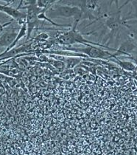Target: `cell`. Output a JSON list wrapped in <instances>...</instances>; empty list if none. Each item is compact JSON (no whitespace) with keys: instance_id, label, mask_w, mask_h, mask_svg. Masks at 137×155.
<instances>
[{"instance_id":"cell-1","label":"cell","mask_w":137,"mask_h":155,"mask_svg":"<svg viewBox=\"0 0 137 155\" xmlns=\"http://www.w3.org/2000/svg\"><path fill=\"white\" fill-rule=\"evenodd\" d=\"M77 25L73 24L70 30H67V31L62 32L59 36H57V43L59 44V45L69 47V45H72L74 44H80V45H84L86 47L97 46L99 47V48H106L108 50H114V51L116 50V49L109 48V47L106 46L105 45H101L99 43H96V42H93L86 39V38H84L82 36V34H81L80 32L77 31Z\"/></svg>"},{"instance_id":"cell-2","label":"cell","mask_w":137,"mask_h":155,"mask_svg":"<svg viewBox=\"0 0 137 155\" xmlns=\"http://www.w3.org/2000/svg\"><path fill=\"white\" fill-rule=\"evenodd\" d=\"M45 14L50 19L57 17L72 18H74V24L77 25L82 20V12L78 7L62 4L59 1L55 2V4L47 10Z\"/></svg>"},{"instance_id":"cell-3","label":"cell","mask_w":137,"mask_h":155,"mask_svg":"<svg viewBox=\"0 0 137 155\" xmlns=\"http://www.w3.org/2000/svg\"><path fill=\"white\" fill-rule=\"evenodd\" d=\"M63 50L73 52L85 55L88 58L93 59L100 60H111L112 59L113 53H110L106 50H103L99 47L90 46L84 48H72V47H64L61 49Z\"/></svg>"},{"instance_id":"cell-4","label":"cell","mask_w":137,"mask_h":155,"mask_svg":"<svg viewBox=\"0 0 137 155\" xmlns=\"http://www.w3.org/2000/svg\"><path fill=\"white\" fill-rule=\"evenodd\" d=\"M136 49V42L131 38H128L126 41H123L119 45V48L116 49L114 53H113L112 58H118L119 56H128L131 58V53Z\"/></svg>"},{"instance_id":"cell-5","label":"cell","mask_w":137,"mask_h":155,"mask_svg":"<svg viewBox=\"0 0 137 155\" xmlns=\"http://www.w3.org/2000/svg\"><path fill=\"white\" fill-rule=\"evenodd\" d=\"M0 12L8 15L13 18V20L17 21L18 25L22 26L26 21L27 14L20 12L16 8H12L11 6L7 5H0Z\"/></svg>"},{"instance_id":"cell-6","label":"cell","mask_w":137,"mask_h":155,"mask_svg":"<svg viewBox=\"0 0 137 155\" xmlns=\"http://www.w3.org/2000/svg\"><path fill=\"white\" fill-rule=\"evenodd\" d=\"M18 33V31L16 32L13 30L3 33L0 37V48H9L16 38Z\"/></svg>"},{"instance_id":"cell-7","label":"cell","mask_w":137,"mask_h":155,"mask_svg":"<svg viewBox=\"0 0 137 155\" xmlns=\"http://www.w3.org/2000/svg\"><path fill=\"white\" fill-rule=\"evenodd\" d=\"M111 61L115 62V63L117 64L119 67H121L122 68L124 69L125 70H127V71H135L136 69V67L133 63H132L131 61H120L117 58H112L111 59Z\"/></svg>"},{"instance_id":"cell-8","label":"cell","mask_w":137,"mask_h":155,"mask_svg":"<svg viewBox=\"0 0 137 155\" xmlns=\"http://www.w3.org/2000/svg\"><path fill=\"white\" fill-rule=\"evenodd\" d=\"M51 61H52L50 62V63H51L53 65V67H55L57 70H59V71H62V70H64V69L66 68L65 64H64L63 61H61L52 59H51Z\"/></svg>"},{"instance_id":"cell-9","label":"cell","mask_w":137,"mask_h":155,"mask_svg":"<svg viewBox=\"0 0 137 155\" xmlns=\"http://www.w3.org/2000/svg\"><path fill=\"white\" fill-rule=\"evenodd\" d=\"M13 21V20L12 19L11 21H8V22L4 23V24H1V23H0V34H1V33H2L3 32H4L5 29V28H7V27L10 26V25H11L12 21Z\"/></svg>"},{"instance_id":"cell-10","label":"cell","mask_w":137,"mask_h":155,"mask_svg":"<svg viewBox=\"0 0 137 155\" xmlns=\"http://www.w3.org/2000/svg\"><path fill=\"white\" fill-rule=\"evenodd\" d=\"M129 37L130 38H131L132 39L134 40V41L137 43V30H133V31H132L131 33H130Z\"/></svg>"}]
</instances>
